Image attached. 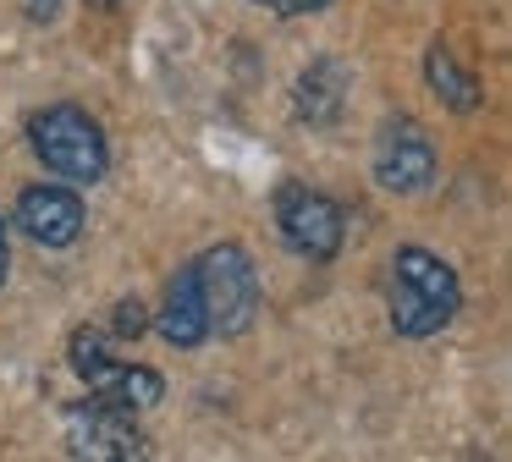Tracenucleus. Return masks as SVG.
<instances>
[{"instance_id":"39448f33","label":"nucleus","mask_w":512,"mask_h":462,"mask_svg":"<svg viewBox=\"0 0 512 462\" xmlns=\"http://www.w3.org/2000/svg\"><path fill=\"white\" fill-rule=\"evenodd\" d=\"M67 451L89 462H133L149 451L144 429L133 424V407L89 391L83 402L67 407Z\"/></svg>"},{"instance_id":"2eb2a0df","label":"nucleus","mask_w":512,"mask_h":462,"mask_svg":"<svg viewBox=\"0 0 512 462\" xmlns=\"http://www.w3.org/2000/svg\"><path fill=\"white\" fill-rule=\"evenodd\" d=\"M12 275V237H6V220H0V286Z\"/></svg>"},{"instance_id":"f03ea898","label":"nucleus","mask_w":512,"mask_h":462,"mask_svg":"<svg viewBox=\"0 0 512 462\" xmlns=\"http://www.w3.org/2000/svg\"><path fill=\"white\" fill-rule=\"evenodd\" d=\"M28 149L39 154V165H45L50 176L78 182V187L105 182V171H111V143H105V127L83 105H45V110H34V121H28Z\"/></svg>"},{"instance_id":"dca6fc26","label":"nucleus","mask_w":512,"mask_h":462,"mask_svg":"<svg viewBox=\"0 0 512 462\" xmlns=\"http://www.w3.org/2000/svg\"><path fill=\"white\" fill-rule=\"evenodd\" d=\"M89 6H100V11H116V0H89Z\"/></svg>"},{"instance_id":"4468645a","label":"nucleus","mask_w":512,"mask_h":462,"mask_svg":"<svg viewBox=\"0 0 512 462\" xmlns=\"http://www.w3.org/2000/svg\"><path fill=\"white\" fill-rule=\"evenodd\" d=\"M28 17H34V22H56L61 17V0H28Z\"/></svg>"},{"instance_id":"ddd939ff","label":"nucleus","mask_w":512,"mask_h":462,"mask_svg":"<svg viewBox=\"0 0 512 462\" xmlns=\"http://www.w3.org/2000/svg\"><path fill=\"white\" fill-rule=\"evenodd\" d=\"M259 6H270V11H281V17H298V11H320L325 0H259Z\"/></svg>"},{"instance_id":"7ed1b4c3","label":"nucleus","mask_w":512,"mask_h":462,"mask_svg":"<svg viewBox=\"0 0 512 462\" xmlns=\"http://www.w3.org/2000/svg\"><path fill=\"white\" fill-rule=\"evenodd\" d=\"M193 264V281L204 297V319H210V336H243L259 314V270L248 259L243 242H215L204 248Z\"/></svg>"},{"instance_id":"f8f14e48","label":"nucleus","mask_w":512,"mask_h":462,"mask_svg":"<svg viewBox=\"0 0 512 462\" xmlns=\"http://www.w3.org/2000/svg\"><path fill=\"white\" fill-rule=\"evenodd\" d=\"M111 330L122 341H138L149 330V308L138 303V297H122V303H116V319H111Z\"/></svg>"},{"instance_id":"9b49d317","label":"nucleus","mask_w":512,"mask_h":462,"mask_svg":"<svg viewBox=\"0 0 512 462\" xmlns=\"http://www.w3.org/2000/svg\"><path fill=\"white\" fill-rule=\"evenodd\" d=\"M67 358H72V374H78L89 391H105V385L122 374V358L111 352V341H105V330H72V341H67Z\"/></svg>"},{"instance_id":"1a4fd4ad","label":"nucleus","mask_w":512,"mask_h":462,"mask_svg":"<svg viewBox=\"0 0 512 462\" xmlns=\"http://www.w3.org/2000/svg\"><path fill=\"white\" fill-rule=\"evenodd\" d=\"M155 330L166 347H199V341H210V319H204V297H199V281H193V264H182L177 281L166 286V303H160L155 314Z\"/></svg>"},{"instance_id":"20e7f679","label":"nucleus","mask_w":512,"mask_h":462,"mask_svg":"<svg viewBox=\"0 0 512 462\" xmlns=\"http://www.w3.org/2000/svg\"><path fill=\"white\" fill-rule=\"evenodd\" d=\"M276 231L287 242V253L309 264H331L342 253V237H347V215L331 193L309 182H281L276 187Z\"/></svg>"},{"instance_id":"9d476101","label":"nucleus","mask_w":512,"mask_h":462,"mask_svg":"<svg viewBox=\"0 0 512 462\" xmlns=\"http://www.w3.org/2000/svg\"><path fill=\"white\" fill-rule=\"evenodd\" d=\"M424 77H430L435 99H441L446 110H457V116H474V110L485 105V94H479V77L468 72V66H457V55L446 50L441 39L424 50Z\"/></svg>"},{"instance_id":"f257e3e1","label":"nucleus","mask_w":512,"mask_h":462,"mask_svg":"<svg viewBox=\"0 0 512 462\" xmlns=\"http://www.w3.org/2000/svg\"><path fill=\"white\" fill-rule=\"evenodd\" d=\"M386 308L391 330L402 341H424L446 330L463 308V281L457 270L430 248H397L391 253V281H386Z\"/></svg>"},{"instance_id":"0eeeda50","label":"nucleus","mask_w":512,"mask_h":462,"mask_svg":"<svg viewBox=\"0 0 512 462\" xmlns=\"http://www.w3.org/2000/svg\"><path fill=\"white\" fill-rule=\"evenodd\" d=\"M12 220L39 242V248H72V242L83 237V226H89L78 187H67V182H34V187H23V193H17V215Z\"/></svg>"},{"instance_id":"6e6552de","label":"nucleus","mask_w":512,"mask_h":462,"mask_svg":"<svg viewBox=\"0 0 512 462\" xmlns=\"http://www.w3.org/2000/svg\"><path fill=\"white\" fill-rule=\"evenodd\" d=\"M347 94H353V72H347L342 55H314L298 72V88H292V110L309 127H336L347 110Z\"/></svg>"},{"instance_id":"423d86ee","label":"nucleus","mask_w":512,"mask_h":462,"mask_svg":"<svg viewBox=\"0 0 512 462\" xmlns=\"http://www.w3.org/2000/svg\"><path fill=\"white\" fill-rule=\"evenodd\" d=\"M435 143L430 132L419 127L413 116H391L380 121L375 132V182L386 187V193H424V187L435 182Z\"/></svg>"}]
</instances>
